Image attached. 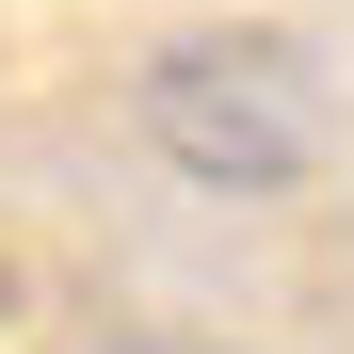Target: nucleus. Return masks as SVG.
Returning <instances> with one entry per match:
<instances>
[{
	"instance_id": "obj_1",
	"label": "nucleus",
	"mask_w": 354,
	"mask_h": 354,
	"mask_svg": "<svg viewBox=\"0 0 354 354\" xmlns=\"http://www.w3.org/2000/svg\"><path fill=\"white\" fill-rule=\"evenodd\" d=\"M129 113H145V145L177 177H209V194H290V177L322 161V81H306L290 32H177V48H145Z\"/></svg>"
}]
</instances>
